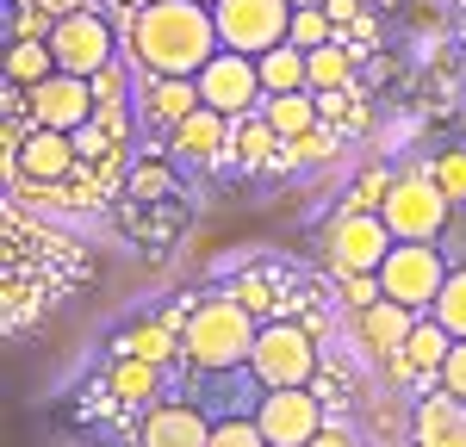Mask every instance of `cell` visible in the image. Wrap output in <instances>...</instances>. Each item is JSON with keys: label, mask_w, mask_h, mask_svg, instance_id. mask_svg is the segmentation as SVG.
<instances>
[{"label": "cell", "mask_w": 466, "mask_h": 447, "mask_svg": "<svg viewBox=\"0 0 466 447\" xmlns=\"http://www.w3.org/2000/svg\"><path fill=\"white\" fill-rule=\"evenodd\" d=\"M218 50V19L199 0H156L131 13V56L144 74H199Z\"/></svg>", "instance_id": "obj_1"}, {"label": "cell", "mask_w": 466, "mask_h": 447, "mask_svg": "<svg viewBox=\"0 0 466 447\" xmlns=\"http://www.w3.org/2000/svg\"><path fill=\"white\" fill-rule=\"evenodd\" d=\"M255 335H261V323H255V317L230 293L199 298V304L180 317V348H187V367H199V372H237V367H249Z\"/></svg>", "instance_id": "obj_2"}, {"label": "cell", "mask_w": 466, "mask_h": 447, "mask_svg": "<svg viewBox=\"0 0 466 447\" xmlns=\"http://www.w3.org/2000/svg\"><path fill=\"white\" fill-rule=\"evenodd\" d=\"M249 379L261 392H299V385H311L318 379V335L305 330V323H292V317L261 323L255 354H249Z\"/></svg>", "instance_id": "obj_3"}, {"label": "cell", "mask_w": 466, "mask_h": 447, "mask_svg": "<svg viewBox=\"0 0 466 447\" xmlns=\"http://www.w3.org/2000/svg\"><path fill=\"white\" fill-rule=\"evenodd\" d=\"M292 0H218V44L224 50H243V56H268L292 37Z\"/></svg>", "instance_id": "obj_4"}, {"label": "cell", "mask_w": 466, "mask_h": 447, "mask_svg": "<svg viewBox=\"0 0 466 447\" xmlns=\"http://www.w3.org/2000/svg\"><path fill=\"white\" fill-rule=\"evenodd\" d=\"M50 50H56V69L63 74L94 81V74H106L112 63H118V32H112V19L100 13V6H81V13H69V19H56Z\"/></svg>", "instance_id": "obj_5"}, {"label": "cell", "mask_w": 466, "mask_h": 447, "mask_svg": "<svg viewBox=\"0 0 466 447\" xmlns=\"http://www.w3.org/2000/svg\"><path fill=\"white\" fill-rule=\"evenodd\" d=\"M448 261H441V249L435 243H392V255L380 261V286H386V298H398V304H410V311H423L430 317L435 298H441V286H448Z\"/></svg>", "instance_id": "obj_6"}, {"label": "cell", "mask_w": 466, "mask_h": 447, "mask_svg": "<svg viewBox=\"0 0 466 447\" xmlns=\"http://www.w3.org/2000/svg\"><path fill=\"white\" fill-rule=\"evenodd\" d=\"M448 212H454V199L435 186V174H398L392 199L380 205V218H386V230L398 243H435Z\"/></svg>", "instance_id": "obj_7"}, {"label": "cell", "mask_w": 466, "mask_h": 447, "mask_svg": "<svg viewBox=\"0 0 466 447\" xmlns=\"http://www.w3.org/2000/svg\"><path fill=\"white\" fill-rule=\"evenodd\" d=\"M392 230L380 212H342V218H329L323 230V255L336 273H380V261L392 255Z\"/></svg>", "instance_id": "obj_8"}, {"label": "cell", "mask_w": 466, "mask_h": 447, "mask_svg": "<svg viewBox=\"0 0 466 447\" xmlns=\"http://www.w3.org/2000/svg\"><path fill=\"white\" fill-rule=\"evenodd\" d=\"M255 422H261V435H268V447H311L323 435V398L311 392V385H299V392H261L249 410Z\"/></svg>", "instance_id": "obj_9"}, {"label": "cell", "mask_w": 466, "mask_h": 447, "mask_svg": "<svg viewBox=\"0 0 466 447\" xmlns=\"http://www.w3.org/2000/svg\"><path fill=\"white\" fill-rule=\"evenodd\" d=\"M193 81H199V100L212 112H224V118H249L268 100L261 94V69H255V56H243V50H218Z\"/></svg>", "instance_id": "obj_10"}, {"label": "cell", "mask_w": 466, "mask_h": 447, "mask_svg": "<svg viewBox=\"0 0 466 447\" xmlns=\"http://www.w3.org/2000/svg\"><path fill=\"white\" fill-rule=\"evenodd\" d=\"M94 112H100L94 81H81V74H50L44 87L25 94V118H32V131H63V137H75L81 124H94Z\"/></svg>", "instance_id": "obj_11"}, {"label": "cell", "mask_w": 466, "mask_h": 447, "mask_svg": "<svg viewBox=\"0 0 466 447\" xmlns=\"http://www.w3.org/2000/svg\"><path fill=\"white\" fill-rule=\"evenodd\" d=\"M448 354H454V335L441 330L435 317H417V330H410V342L398 348V361H386V367L410 385V392H423L430 398V385H441V367H448Z\"/></svg>", "instance_id": "obj_12"}, {"label": "cell", "mask_w": 466, "mask_h": 447, "mask_svg": "<svg viewBox=\"0 0 466 447\" xmlns=\"http://www.w3.org/2000/svg\"><path fill=\"white\" fill-rule=\"evenodd\" d=\"M81 155H75V137L63 131H25V144L13 149V174H25V186H63L75 181Z\"/></svg>", "instance_id": "obj_13"}, {"label": "cell", "mask_w": 466, "mask_h": 447, "mask_svg": "<svg viewBox=\"0 0 466 447\" xmlns=\"http://www.w3.org/2000/svg\"><path fill=\"white\" fill-rule=\"evenodd\" d=\"M212 416L199 404H187V398H175V404H149L144 429H137V447H212Z\"/></svg>", "instance_id": "obj_14"}, {"label": "cell", "mask_w": 466, "mask_h": 447, "mask_svg": "<svg viewBox=\"0 0 466 447\" xmlns=\"http://www.w3.org/2000/svg\"><path fill=\"white\" fill-rule=\"evenodd\" d=\"M230 131H237V118L199 106V112H187L162 144H168V155H180V162H230Z\"/></svg>", "instance_id": "obj_15"}, {"label": "cell", "mask_w": 466, "mask_h": 447, "mask_svg": "<svg viewBox=\"0 0 466 447\" xmlns=\"http://www.w3.org/2000/svg\"><path fill=\"white\" fill-rule=\"evenodd\" d=\"M417 317H423V311H410V304H398V298H380V304L355 311V335H360V348H367L373 361H398V348L410 342Z\"/></svg>", "instance_id": "obj_16"}, {"label": "cell", "mask_w": 466, "mask_h": 447, "mask_svg": "<svg viewBox=\"0 0 466 447\" xmlns=\"http://www.w3.org/2000/svg\"><path fill=\"white\" fill-rule=\"evenodd\" d=\"M199 106H206V100H199V81H193V74H144V87H137V112H144L162 137Z\"/></svg>", "instance_id": "obj_17"}, {"label": "cell", "mask_w": 466, "mask_h": 447, "mask_svg": "<svg viewBox=\"0 0 466 447\" xmlns=\"http://www.w3.org/2000/svg\"><path fill=\"white\" fill-rule=\"evenodd\" d=\"M410 442L417 447H466V404L448 392H430L410 410Z\"/></svg>", "instance_id": "obj_18"}, {"label": "cell", "mask_w": 466, "mask_h": 447, "mask_svg": "<svg viewBox=\"0 0 466 447\" xmlns=\"http://www.w3.org/2000/svg\"><path fill=\"white\" fill-rule=\"evenodd\" d=\"M112 354H131V361H149V367H175V361H187V348H180V330L168 323V317L125 323V330L112 335Z\"/></svg>", "instance_id": "obj_19"}, {"label": "cell", "mask_w": 466, "mask_h": 447, "mask_svg": "<svg viewBox=\"0 0 466 447\" xmlns=\"http://www.w3.org/2000/svg\"><path fill=\"white\" fill-rule=\"evenodd\" d=\"M56 69V50H50V37H6V87H19V94H32L44 87Z\"/></svg>", "instance_id": "obj_20"}, {"label": "cell", "mask_w": 466, "mask_h": 447, "mask_svg": "<svg viewBox=\"0 0 466 447\" xmlns=\"http://www.w3.org/2000/svg\"><path fill=\"white\" fill-rule=\"evenodd\" d=\"M255 69H261V94H311V50H299V44L255 56Z\"/></svg>", "instance_id": "obj_21"}, {"label": "cell", "mask_w": 466, "mask_h": 447, "mask_svg": "<svg viewBox=\"0 0 466 447\" xmlns=\"http://www.w3.org/2000/svg\"><path fill=\"white\" fill-rule=\"evenodd\" d=\"M280 155H287V144L274 137V124H268L261 112L237 118V131H230V162H237V168H274Z\"/></svg>", "instance_id": "obj_22"}, {"label": "cell", "mask_w": 466, "mask_h": 447, "mask_svg": "<svg viewBox=\"0 0 466 447\" xmlns=\"http://www.w3.org/2000/svg\"><path fill=\"white\" fill-rule=\"evenodd\" d=\"M118 199H131V205H175V199H180L175 168H168L162 155L131 162V168H125V193H118Z\"/></svg>", "instance_id": "obj_23"}, {"label": "cell", "mask_w": 466, "mask_h": 447, "mask_svg": "<svg viewBox=\"0 0 466 447\" xmlns=\"http://www.w3.org/2000/svg\"><path fill=\"white\" fill-rule=\"evenodd\" d=\"M261 118L274 124V137H280V144H292V137L318 131L323 106H318V94H268V100H261Z\"/></svg>", "instance_id": "obj_24"}, {"label": "cell", "mask_w": 466, "mask_h": 447, "mask_svg": "<svg viewBox=\"0 0 466 447\" xmlns=\"http://www.w3.org/2000/svg\"><path fill=\"white\" fill-rule=\"evenodd\" d=\"M355 63H360V50H349L342 37L336 44H323V50H311V94H349L355 87Z\"/></svg>", "instance_id": "obj_25"}, {"label": "cell", "mask_w": 466, "mask_h": 447, "mask_svg": "<svg viewBox=\"0 0 466 447\" xmlns=\"http://www.w3.org/2000/svg\"><path fill=\"white\" fill-rule=\"evenodd\" d=\"M106 392L118 398V404H149V398L162 392V367H149V361H131V354H112Z\"/></svg>", "instance_id": "obj_26"}, {"label": "cell", "mask_w": 466, "mask_h": 447, "mask_svg": "<svg viewBox=\"0 0 466 447\" xmlns=\"http://www.w3.org/2000/svg\"><path fill=\"white\" fill-rule=\"evenodd\" d=\"M224 293L237 298V304L249 311L255 323H274V317H280V304H287V298H280V280H274V273H261V267H249V273H237V280H230Z\"/></svg>", "instance_id": "obj_27"}, {"label": "cell", "mask_w": 466, "mask_h": 447, "mask_svg": "<svg viewBox=\"0 0 466 447\" xmlns=\"http://www.w3.org/2000/svg\"><path fill=\"white\" fill-rule=\"evenodd\" d=\"M430 317L454 335V342H466V267H454V273H448V286H441V298H435Z\"/></svg>", "instance_id": "obj_28"}, {"label": "cell", "mask_w": 466, "mask_h": 447, "mask_svg": "<svg viewBox=\"0 0 466 447\" xmlns=\"http://www.w3.org/2000/svg\"><path fill=\"white\" fill-rule=\"evenodd\" d=\"M299 50H323V44H336V19H329V6H299L292 13V37Z\"/></svg>", "instance_id": "obj_29"}, {"label": "cell", "mask_w": 466, "mask_h": 447, "mask_svg": "<svg viewBox=\"0 0 466 447\" xmlns=\"http://www.w3.org/2000/svg\"><path fill=\"white\" fill-rule=\"evenodd\" d=\"M392 186H398V174H386V168H367L355 181V193H349V205L342 212H380L386 199H392Z\"/></svg>", "instance_id": "obj_30"}, {"label": "cell", "mask_w": 466, "mask_h": 447, "mask_svg": "<svg viewBox=\"0 0 466 447\" xmlns=\"http://www.w3.org/2000/svg\"><path fill=\"white\" fill-rule=\"evenodd\" d=\"M212 447H268V435H261L255 416H224L212 429Z\"/></svg>", "instance_id": "obj_31"}, {"label": "cell", "mask_w": 466, "mask_h": 447, "mask_svg": "<svg viewBox=\"0 0 466 447\" xmlns=\"http://www.w3.org/2000/svg\"><path fill=\"white\" fill-rule=\"evenodd\" d=\"M56 32V13H44V6H13V13H6V37H50Z\"/></svg>", "instance_id": "obj_32"}, {"label": "cell", "mask_w": 466, "mask_h": 447, "mask_svg": "<svg viewBox=\"0 0 466 447\" xmlns=\"http://www.w3.org/2000/svg\"><path fill=\"white\" fill-rule=\"evenodd\" d=\"M430 174H435V186H441V193L461 205V199H466V149H448V155L435 162Z\"/></svg>", "instance_id": "obj_33"}, {"label": "cell", "mask_w": 466, "mask_h": 447, "mask_svg": "<svg viewBox=\"0 0 466 447\" xmlns=\"http://www.w3.org/2000/svg\"><path fill=\"white\" fill-rule=\"evenodd\" d=\"M323 155H336V131H305V137H292L287 144V155H280V162H323Z\"/></svg>", "instance_id": "obj_34"}, {"label": "cell", "mask_w": 466, "mask_h": 447, "mask_svg": "<svg viewBox=\"0 0 466 447\" xmlns=\"http://www.w3.org/2000/svg\"><path fill=\"white\" fill-rule=\"evenodd\" d=\"M441 392L466 404V342H454V354H448V367H441Z\"/></svg>", "instance_id": "obj_35"}, {"label": "cell", "mask_w": 466, "mask_h": 447, "mask_svg": "<svg viewBox=\"0 0 466 447\" xmlns=\"http://www.w3.org/2000/svg\"><path fill=\"white\" fill-rule=\"evenodd\" d=\"M94 100H100V106H125V63H112L106 74H94Z\"/></svg>", "instance_id": "obj_36"}, {"label": "cell", "mask_w": 466, "mask_h": 447, "mask_svg": "<svg viewBox=\"0 0 466 447\" xmlns=\"http://www.w3.org/2000/svg\"><path fill=\"white\" fill-rule=\"evenodd\" d=\"M94 124L106 131L112 144H125V137H131V112H125V106H100V112H94Z\"/></svg>", "instance_id": "obj_37"}, {"label": "cell", "mask_w": 466, "mask_h": 447, "mask_svg": "<svg viewBox=\"0 0 466 447\" xmlns=\"http://www.w3.org/2000/svg\"><path fill=\"white\" fill-rule=\"evenodd\" d=\"M311 447H360V442H355V429H342V422H323V435H318Z\"/></svg>", "instance_id": "obj_38"}, {"label": "cell", "mask_w": 466, "mask_h": 447, "mask_svg": "<svg viewBox=\"0 0 466 447\" xmlns=\"http://www.w3.org/2000/svg\"><path fill=\"white\" fill-rule=\"evenodd\" d=\"M44 13H56V19H69V13H81V6H94V0H37Z\"/></svg>", "instance_id": "obj_39"}, {"label": "cell", "mask_w": 466, "mask_h": 447, "mask_svg": "<svg viewBox=\"0 0 466 447\" xmlns=\"http://www.w3.org/2000/svg\"><path fill=\"white\" fill-rule=\"evenodd\" d=\"M118 13H144V6H156V0H112Z\"/></svg>", "instance_id": "obj_40"}, {"label": "cell", "mask_w": 466, "mask_h": 447, "mask_svg": "<svg viewBox=\"0 0 466 447\" xmlns=\"http://www.w3.org/2000/svg\"><path fill=\"white\" fill-rule=\"evenodd\" d=\"M292 6H329V0H292Z\"/></svg>", "instance_id": "obj_41"}, {"label": "cell", "mask_w": 466, "mask_h": 447, "mask_svg": "<svg viewBox=\"0 0 466 447\" xmlns=\"http://www.w3.org/2000/svg\"><path fill=\"white\" fill-rule=\"evenodd\" d=\"M6 6H32V0H6Z\"/></svg>", "instance_id": "obj_42"}, {"label": "cell", "mask_w": 466, "mask_h": 447, "mask_svg": "<svg viewBox=\"0 0 466 447\" xmlns=\"http://www.w3.org/2000/svg\"><path fill=\"white\" fill-rule=\"evenodd\" d=\"M199 6H218V0H199Z\"/></svg>", "instance_id": "obj_43"}]
</instances>
